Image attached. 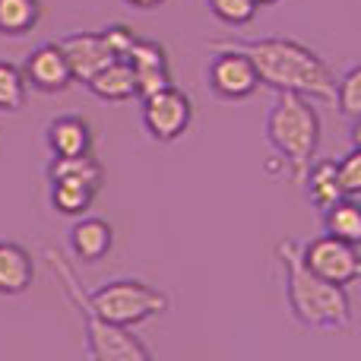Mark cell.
Segmentation results:
<instances>
[{"label":"cell","instance_id":"obj_1","mask_svg":"<svg viewBox=\"0 0 361 361\" xmlns=\"http://www.w3.org/2000/svg\"><path fill=\"white\" fill-rule=\"evenodd\" d=\"M216 44H231V48L244 51L257 70L260 86H269L276 92H301L307 99L330 102L336 95V76H333L330 63L311 51L307 44L295 42V38L282 35H263V38H222Z\"/></svg>","mask_w":361,"mask_h":361},{"label":"cell","instance_id":"obj_2","mask_svg":"<svg viewBox=\"0 0 361 361\" xmlns=\"http://www.w3.org/2000/svg\"><path fill=\"white\" fill-rule=\"evenodd\" d=\"M276 257L286 273V301L288 311L295 314L301 326L307 330H324L339 333L352 324V301L343 286L314 276L311 269L301 263L298 241H279L276 244Z\"/></svg>","mask_w":361,"mask_h":361},{"label":"cell","instance_id":"obj_3","mask_svg":"<svg viewBox=\"0 0 361 361\" xmlns=\"http://www.w3.org/2000/svg\"><path fill=\"white\" fill-rule=\"evenodd\" d=\"M42 257L48 260L51 273L57 276V282H61L67 301L76 307V314H80L82 330H86V355L92 361H149V349L133 336L130 326L108 324V320H102L99 314H95V307L89 305L86 288L80 286L73 267L63 260L61 250H54L51 244H44Z\"/></svg>","mask_w":361,"mask_h":361},{"label":"cell","instance_id":"obj_4","mask_svg":"<svg viewBox=\"0 0 361 361\" xmlns=\"http://www.w3.org/2000/svg\"><path fill=\"white\" fill-rule=\"evenodd\" d=\"M267 140L279 152L292 180H305L320 146V114L314 102L301 92H276L267 114Z\"/></svg>","mask_w":361,"mask_h":361},{"label":"cell","instance_id":"obj_5","mask_svg":"<svg viewBox=\"0 0 361 361\" xmlns=\"http://www.w3.org/2000/svg\"><path fill=\"white\" fill-rule=\"evenodd\" d=\"M86 295H89V305L95 307V314L118 326L146 324V320L159 317V314H165L171 307L169 295L140 279H114Z\"/></svg>","mask_w":361,"mask_h":361},{"label":"cell","instance_id":"obj_6","mask_svg":"<svg viewBox=\"0 0 361 361\" xmlns=\"http://www.w3.org/2000/svg\"><path fill=\"white\" fill-rule=\"evenodd\" d=\"M298 254H301V263L314 276L333 282V286L349 288L361 279V254H358V244L352 241L320 235V238H311L305 247H298Z\"/></svg>","mask_w":361,"mask_h":361},{"label":"cell","instance_id":"obj_7","mask_svg":"<svg viewBox=\"0 0 361 361\" xmlns=\"http://www.w3.org/2000/svg\"><path fill=\"white\" fill-rule=\"evenodd\" d=\"M190 121H193V102L175 82L143 99V127L156 143L180 140L190 130Z\"/></svg>","mask_w":361,"mask_h":361},{"label":"cell","instance_id":"obj_8","mask_svg":"<svg viewBox=\"0 0 361 361\" xmlns=\"http://www.w3.org/2000/svg\"><path fill=\"white\" fill-rule=\"evenodd\" d=\"M206 80H209L212 92L225 102L250 99L260 89V80H257V70L250 63V57L244 51L231 48V44H216V54L209 61Z\"/></svg>","mask_w":361,"mask_h":361},{"label":"cell","instance_id":"obj_9","mask_svg":"<svg viewBox=\"0 0 361 361\" xmlns=\"http://www.w3.org/2000/svg\"><path fill=\"white\" fill-rule=\"evenodd\" d=\"M23 76L35 92H44V95L63 92V89H70V82H73L70 63H67V57H63V51L57 42L38 44V48L25 57Z\"/></svg>","mask_w":361,"mask_h":361},{"label":"cell","instance_id":"obj_10","mask_svg":"<svg viewBox=\"0 0 361 361\" xmlns=\"http://www.w3.org/2000/svg\"><path fill=\"white\" fill-rule=\"evenodd\" d=\"M61 51L70 63V73H73V82H86L89 76H95L105 63L118 61L108 48V42L102 38V32H73V35H63Z\"/></svg>","mask_w":361,"mask_h":361},{"label":"cell","instance_id":"obj_11","mask_svg":"<svg viewBox=\"0 0 361 361\" xmlns=\"http://www.w3.org/2000/svg\"><path fill=\"white\" fill-rule=\"evenodd\" d=\"M133 70V80H137V99L159 92V89L171 86V70H169V57L165 48L159 42L149 38H137L130 48V54L124 57Z\"/></svg>","mask_w":361,"mask_h":361},{"label":"cell","instance_id":"obj_12","mask_svg":"<svg viewBox=\"0 0 361 361\" xmlns=\"http://www.w3.org/2000/svg\"><path fill=\"white\" fill-rule=\"evenodd\" d=\"M44 143H48L54 159L89 156V152H92V127H89L86 118L61 114V118L48 121V127H44Z\"/></svg>","mask_w":361,"mask_h":361},{"label":"cell","instance_id":"obj_13","mask_svg":"<svg viewBox=\"0 0 361 361\" xmlns=\"http://www.w3.org/2000/svg\"><path fill=\"white\" fill-rule=\"evenodd\" d=\"M114 228L99 216H80V222L70 228V250L82 263H99L111 254Z\"/></svg>","mask_w":361,"mask_h":361},{"label":"cell","instance_id":"obj_14","mask_svg":"<svg viewBox=\"0 0 361 361\" xmlns=\"http://www.w3.org/2000/svg\"><path fill=\"white\" fill-rule=\"evenodd\" d=\"M35 279V260L16 241H0V295H23Z\"/></svg>","mask_w":361,"mask_h":361},{"label":"cell","instance_id":"obj_15","mask_svg":"<svg viewBox=\"0 0 361 361\" xmlns=\"http://www.w3.org/2000/svg\"><path fill=\"white\" fill-rule=\"evenodd\" d=\"M82 86L102 102H130L137 99V80L127 61H111L99 70L95 76H89Z\"/></svg>","mask_w":361,"mask_h":361},{"label":"cell","instance_id":"obj_16","mask_svg":"<svg viewBox=\"0 0 361 361\" xmlns=\"http://www.w3.org/2000/svg\"><path fill=\"white\" fill-rule=\"evenodd\" d=\"M99 197V187L76 178H51V206L61 216H86L92 200Z\"/></svg>","mask_w":361,"mask_h":361},{"label":"cell","instance_id":"obj_17","mask_svg":"<svg viewBox=\"0 0 361 361\" xmlns=\"http://www.w3.org/2000/svg\"><path fill=\"white\" fill-rule=\"evenodd\" d=\"M324 228H326V235L358 244V241H361L358 197H339L336 203L326 206V209H324Z\"/></svg>","mask_w":361,"mask_h":361},{"label":"cell","instance_id":"obj_18","mask_svg":"<svg viewBox=\"0 0 361 361\" xmlns=\"http://www.w3.org/2000/svg\"><path fill=\"white\" fill-rule=\"evenodd\" d=\"M42 19V0H0V35L23 38Z\"/></svg>","mask_w":361,"mask_h":361},{"label":"cell","instance_id":"obj_19","mask_svg":"<svg viewBox=\"0 0 361 361\" xmlns=\"http://www.w3.org/2000/svg\"><path fill=\"white\" fill-rule=\"evenodd\" d=\"M301 184H307V197H311V203L320 206V209H326V206L336 203L339 197H345L336 180V162H330V159H314Z\"/></svg>","mask_w":361,"mask_h":361},{"label":"cell","instance_id":"obj_20","mask_svg":"<svg viewBox=\"0 0 361 361\" xmlns=\"http://www.w3.org/2000/svg\"><path fill=\"white\" fill-rule=\"evenodd\" d=\"M48 178H76V180H86V184H92L102 190V184H105V169H102V162L89 152V156L51 159Z\"/></svg>","mask_w":361,"mask_h":361},{"label":"cell","instance_id":"obj_21","mask_svg":"<svg viewBox=\"0 0 361 361\" xmlns=\"http://www.w3.org/2000/svg\"><path fill=\"white\" fill-rule=\"evenodd\" d=\"M25 99H29V82H25L23 70L0 61V111H23Z\"/></svg>","mask_w":361,"mask_h":361},{"label":"cell","instance_id":"obj_22","mask_svg":"<svg viewBox=\"0 0 361 361\" xmlns=\"http://www.w3.org/2000/svg\"><path fill=\"white\" fill-rule=\"evenodd\" d=\"M333 105L339 108V114L349 121H361V67H349L343 80H336V95Z\"/></svg>","mask_w":361,"mask_h":361},{"label":"cell","instance_id":"obj_23","mask_svg":"<svg viewBox=\"0 0 361 361\" xmlns=\"http://www.w3.org/2000/svg\"><path fill=\"white\" fill-rule=\"evenodd\" d=\"M206 4H209L212 16L225 25H247L254 23L257 10H260L254 0H206Z\"/></svg>","mask_w":361,"mask_h":361},{"label":"cell","instance_id":"obj_24","mask_svg":"<svg viewBox=\"0 0 361 361\" xmlns=\"http://www.w3.org/2000/svg\"><path fill=\"white\" fill-rule=\"evenodd\" d=\"M336 180L345 197L361 193V146H352L343 159H336Z\"/></svg>","mask_w":361,"mask_h":361},{"label":"cell","instance_id":"obj_25","mask_svg":"<svg viewBox=\"0 0 361 361\" xmlns=\"http://www.w3.org/2000/svg\"><path fill=\"white\" fill-rule=\"evenodd\" d=\"M102 38L108 42V48H111V54L118 57V61H124L127 54H130V48H133V42H137V32L130 29V25H124V23H114V25H108V29H102Z\"/></svg>","mask_w":361,"mask_h":361},{"label":"cell","instance_id":"obj_26","mask_svg":"<svg viewBox=\"0 0 361 361\" xmlns=\"http://www.w3.org/2000/svg\"><path fill=\"white\" fill-rule=\"evenodd\" d=\"M124 4L133 6V10H159L165 0H124Z\"/></svg>","mask_w":361,"mask_h":361},{"label":"cell","instance_id":"obj_27","mask_svg":"<svg viewBox=\"0 0 361 361\" xmlns=\"http://www.w3.org/2000/svg\"><path fill=\"white\" fill-rule=\"evenodd\" d=\"M257 6H273V4H279V0H254Z\"/></svg>","mask_w":361,"mask_h":361}]
</instances>
